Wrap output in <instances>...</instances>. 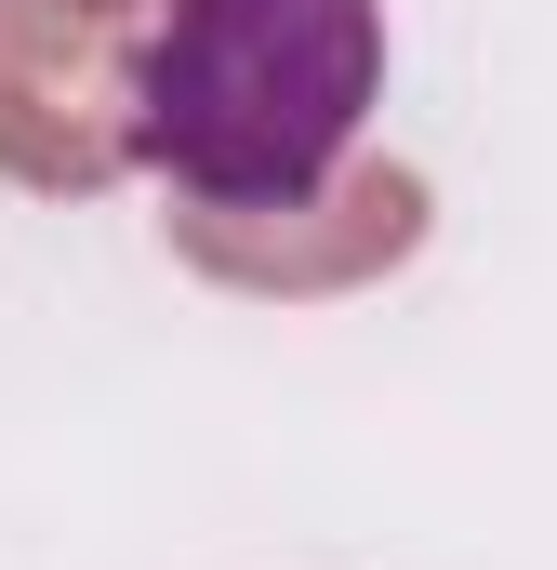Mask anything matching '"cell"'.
<instances>
[{"label":"cell","instance_id":"obj_1","mask_svg":"<svg viewBox=\"0 0 557 570\" xmlns=\"http://www.w3.org/2000/svg\"><path fill=\"white\" fill-rule=\"evenodd\" d=\"M385 107V0H159L146 173L186 213H266L332 186Z\"/></svg>","mask_w":557,"mask_h":570},{"label":"cell","instance_id":"obj_2","mask_svg":"<svg viewBox=\"0 0 557 570\" xmlns=\"http://www.w3.org/2000/svg\"><path fill=\"white\" fill-rule=\"evenodd\" d=\"M146 173V27L80 0H0V186L94 199Z\"/></svg>","mask_w":557,"mask_h":570},{"label":"cell","instance_id":"obj_3","mask_svg":"<svg viewBox=\"0 0 557 570\" xmlns=\"http://www.w3.org/2000/svg\"><path fill=\"white\" fill-rule=\"evenodd\" d=\"M424 226H438V199H424L412 159H345L332 186H305V199H266V213H159V239H173V266H199L213 292H253V305H332V292H372L399 279L424 253Z\"/></svg>","mask_w":557,"mask_h":570},{"label":"cell","instance_id":"obj_4","mask_svg":"<svg viewBox=\"0 0 557 570\" xmlns=\"http://www.w3.org/2000/svg\"><path fill=\"white\" fill-rule=\"evenodd\" d=\"M80 13H120V27H159V0H80Z\"/></svg>","mask_w":557,"mask_h":570}]
</instances>
